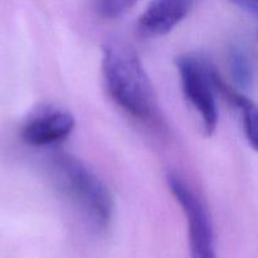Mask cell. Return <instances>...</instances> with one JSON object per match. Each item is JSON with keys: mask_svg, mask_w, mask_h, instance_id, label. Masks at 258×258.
Wrapping results in <instances>:
<instances>
[{"mask_svg": "<svg viewBox=\"0 0 258 258\" xmlns=\"http://www.w3.org/2000/svg\"><path fill=\"white\" fill-rule=\"evenodd\" d=\"M102 73L113 102L140 121L156 116L155 92L138 53L128 43L108 40L102 49Z\"/></svg>", "mask_w": 258, "mask_h": 258, "instance_id": "obj_1", "label": "cell"}, {"mask_svg": "<svg viewBox=\"0 0 258 258\" xmlns=\"http://www.w3.org/2000/svg\"><path fill=\"white\" fill-rule=\"evenodd\" d=\"M57 185L78 209L88 226L105 232L113 217V198L102 179L76 156L59 154L52 161Z\"/></svg>", "mask_w": 258, "mask_h": 258, "instance_id": "obj_2", "label": "cell"}, {"mask_svg": "<svg viewBox=\"0 0 258 258\" xmlns=\"http://www.w3.org/2000/svg\"><path fill=\"white\" fill-rule=\"evenodd\" d=\"M184 96L202 120L204 134L211 136L218 123V107L213 75L216 68L197 54H184L176 58Z\"/></svg>", "mask_w": 258, "mask_h": 258, "instance_id": "obj_3", "label": "cell"}, {"mask_svg": "<svg viewBox=\"0 0 258 258\" xmlns=\"http://www.w3.org/2000/svg\"><path fill=\"white\" fill-rule=\"evenodd\" d=\"M166 181L188 223L190 258H217L213 221L207 204L179 174L170 173Z\"/></svg>", "mask_w": 258, "mask_h": 258, "instance_id": "obj_4", "label": "cell"}, {"mask_svg": "<svg viewBox=\"0 0 258 258\" xmlns=\"http://www.w3.org/2000/svg\"><path fill=\"white\" fill-rule=\"evenodd\" d=\"M76 125L70 111L59 107H47L28 118L20 130V138L29 146L43 148L66 140Z\"/></svg>", "mask_w": 258, "mask_h": 258, "instance_id": "obj_5", "label": "cell"}, {"mask_svg": "<svg viewBox=\"0 0 258 258\" xmlns=\"http://www.w3.org/2000/svg\"><path fill=\"white\" fill-rule=\"evenodd\" d=\"M197 0H153L138 20V32L143 37H163L183 22Z\"/></svg>", "mask_w": 258, "mask_h": 258, "instance_id": "obj_6", "label": "cell"}, {"mask_svg": "<svg viewBox=\"0 0 258 258\" xmlns=\"http://www.w3.org/2000/svg\"><path fill=\"white\" fill-rule=\"evenodd\" d=\"M214 86H216L217 92L221 93L223 97H226L237 110L241 111L242 123H243V131L246 135L247 141L252 146L253 150L257 148V110L256 105L249 100L247 96H244L241 91L236 88H231L219 76L217 70L213 75Z\"/></svg>", "mask_w": 258, "mask_h": 258, "instance_id": "obj_7", "label": "cell"}, {"mask_svg": "<svg viewBox=\"0 0 258 258\" xmlns=\"http://www.w3.org/2000/svg\"><path fill=\"white\" fill-rule=\"evenodd\" d=\"M228 67L237 90H249L253 85L254 68L249 53L241 45L231 48L228 54Z\"/></svg>", "mask_w": 258, "mask_h": 258, "instance_id": "obj_8", "label": "cell"}, {"mask_svg": "<svg viewBox=\"0 0 258 258\" xmlns=\"http://www.w3.org/2000/svg\"><path fill=\"white\" fill-rule=\"evenodd\" d=\"M138 0H95L97 12L107 19H115L127 13Z\"/></svg>", "mask_w": 258, "mask_h": 258, "instance_id": "obj_9", "label": "cell"}, {"mask_svg": "<svg viewBox=\"0 0 258 258\" xmlns=\"http://www.w3.org/2000/svg\"><path fill=\"white\" fill-rule=\"evenodd\" d=\"M229 2L247 14L252 15L253 18L257 17V0H229Z\"/></svg>", "mask_w": 258, "mask_h": 258, "instance_id": "obj_10", "label": "cell"}]
</instances>
